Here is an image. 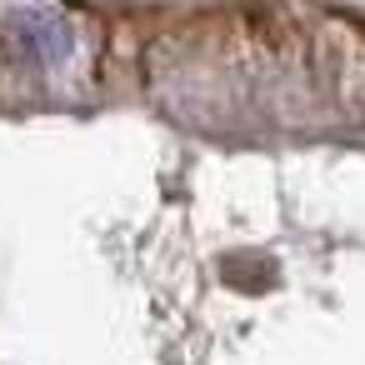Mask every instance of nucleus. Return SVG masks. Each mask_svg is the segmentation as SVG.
<instances>
[{"mask_svg":"<svg viewBox=\"0 0 365 365\" xmlns=\"http://www.w3.org/2000/svg\"><path fill=\"white\" fill-rule=\"evenodd\" d=\"M11 46H16L31 66L51 71V66H61V61L71 56L76 31H71V21L56 16V11H16V16H11Z\"/></svg>","mask_w":365,"mask_h":365,"instance_id":"1","label":"nucleus"}]
</instances>
